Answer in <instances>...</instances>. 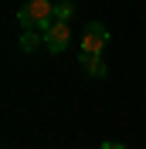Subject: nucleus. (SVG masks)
Wrapping results in <instances>:
<instances>
[{
    "label": "nucleus",
    "mask_w": 146,
    "mask_h": 149,
    "mask_svg": "<svg viewBox=\"0 0 146 149\" xmlns=\"http://www.w3.org/2000/svg\"><path fill=\"white\" fill-rule=\"evenodd\" d=\"M78 65H82V71L92 74V78H105V74H109L102 54H85V51H78Z\"/></svg>",
    "instance_id": "20e7f679"
},
{
    "label": "nucleus",
    "mask_w": 146,
    "mask_h": 149,
    "mask_svg": "<svg viewBox=\"0 0 146 149\" xmlns=\"http://www.w3.org/2000/svg\"><path fill=\"white\" fill-rule=\"evenodd\" d=\"M44 44H48L51 54H61L65 47L72 44V27H68V20H55V24L44 31Z\"/></svg>",
    "instance_id": "7ed1b4c3"
},
{
    "label": "nucleus",
    "mask_w": 146,
    "mask_h": 149,
    "mask_svg": "<svg viewBox=\"0 0 146 149\" xmlns=\"http://www.w3.org/2000/svg\"><path fill=\"white\" fill-rule=\"evenodd\" d=\"M105 44H109V31L102 27L99 20H92L88 27H85V34H82V47H78V51H85V54H102Z\"/></svg>",
    "instance_id": "f03ea898"
},
{
    "label": "nucleus",
    "mask_w": 146,
    "mask_h": 149,
    "mask_svg": "<svg viewBox=\"0 0 146 149\" xmlns=\"http://www.w3.org/2000/svg\"><path fill=\"white\" fill-rule=\"evenodd\" d=\"M75 14V3L72 0H61V3H55V20H68Z\"/></svg>",
    "instance_id": "423d86ee"
},
{
    "label": "nucleus",
    "mask_w": 146,
    "mask_h": 149,
    "mask_svg": "<svg viewBox=\"0 0 146 149\" xmlns=\"http://www.w3.org/2000/svg\"><path fill=\"white\" fill-rule=\"evenodd\" d=\"M17 20H20V27H37L44 34L55 24V3H48V0H27L17 10Z\"/></svg>",
    "instance_id": "f257e3e1"
},
{
    "label": "nucleus",
    "mask_w": 146,
    "mask_h": 149,
    "mask_svg": "<svg viewBox=\"0 0 146 149\" xmlns=\"http://www.w3.org/2000/svg\"><path fill=\"white\" fill-rule=\"evenodd\" d=\"M99 149H126V146H122V142H102Z\"/></svg>",
    "instance_id": "0eeeda50"
},
{
    "label": "nucleus",
    "mask_w": 146,
    "mask_h": 149,
    "mask_svg": "<svg viewBox=\"0 0 146 149\" xmlns=\"http://www.w3.org/2000/svg\"><path fill=\"white\" fill-rule=\"evenodd\" d=\"M44 44V34H41V31L37 27H24V34H20V51H37V47Z\"/></svg>",
    "instance_id": "39448f33"
}]
</instances>
